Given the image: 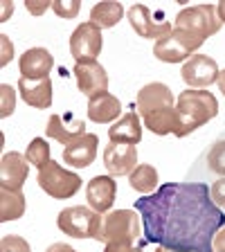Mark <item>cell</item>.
I'll return each instance as SVG.
<instances>
[{"mask_svg":"<svg viewBox=\"0 0 225 252\" xmlns=\"http://www.w3.org/2000/svg\"><path fill=\"white\" fill-rule=\"evenodd\" d=\"M144 241L178 252H214V236L225 214L203 183H164L156 194L135 200Z\"/></svg>","mask_w":225,"mask_h":252,"instance_id":"cell-1","label":"cell"},{"mask_svg":"<svg viewBox=\"0 0 225 252\" xmlns=\"http://www.w3.org/2000/svg\"><path fill=\"white\" fill-rule=\"evenodd\" d=\"M137 115L156 135H169L178 128V115H176V97L171 88L160 81L142 86L137 93Z\"/></svg>","mask_w":225,"mask_h":252,"instance_id":"cell-2","label":"cell"},{"mask_svg":"<svg viewBox=\"0 0 225 252\" xmlns=\"http://www.w3.org/2000/svg\"><path fill=\"white\" fill-rule=\"evenodd\" d=\"M176 115H178V128L173 135L187 137L196 128L205 126L219 115V99L210 90H194L187 88L176 99Z\"/></svg>","mask_w":225,"mask_h":252,"instance_id":"cell-3","label":"cell"},{"mask_svg":"<svg viewBox=\"0 0 225 252\" xmlns=\"http://www.w3.org/2000/svg\"><path fill=\"white\" fill-rule=\"evenodd\" d=\"M140 212L135 210H115L104 216L97 241L101 243H126L135 246L140 239Z\"/></svg>","mask_w":225,"mask_h":252,"instance_id":"cell-4","label":"cell"},{"mask_svg":"<svg viewBox=\"0 0 225 252\" xmlns=\"http://www.w3.org/2000/svg\"><path fill=\"white\" fill-rule=\"evenodd\" d=\"M104 223V214L95 212L86 205H74L59 212L57 225L63 234L74 236V239H97Z\"/></svg>","mask_w":225,"mask_h":252,"instance_id":"cell-5","label":"cell"},{"mask_svg":"<svg viewBox=\"0 0 225 252\" xmlns=\"http://www.w3.org/2000/svg\"><path fill=\"white\" fill-rule=\"evenodd\" d=\"M203 43H205V38H200L198 34H192V32H187V30L173 27L171 34H167L164 38L156 41V45H153V57L164 63H185L192 59V54H194Z\"/></svg>","mask_w":225,"mask_h":252,"instance_id":"cell-6","label":"cell"},{"mask_svg":"<svg viewBox=\"0 0 225 252\" xmlns=\"http://www.w3.org/2000/svg\"><path fill=\"white\" fill-rule=\"evenodd\" d=\"M36 183H38V187H41L45 194L52 196V198L68 200L81 189V183H84V180H81L79 173L70 171V169H63L59 162L50 160V162L38 171Z\"/></svg>","mask_w":225,"mask_h":252,"instance_id":"cell-7","label":"cell"},{"mask_svg":"<svg viewBox=\"0 0 225 252\" xmlns=\"http://www.w3.org/2000/svg\"><path fill=\"white\" fill-rule=\"evenodd\" d=\"M221 18L219 11H216V5H194V7H185V9L178 11L176 16V27L178 30H187L192 34H198L200 38H207L212 34L221 30Z\"/></svg>","mask_w":225,"mask_h":252,"instance_id":"cell-8","label":"cell"},{"mask_svg":"<svg viewBox=\"0 0 225 252\" xmlns=\"http://www.w3.org/2000/svg\"><path fill=\"white\" fill-rule=\"evenodd\" d=\"M104 47V38H101V27L95 23H81L70 36V54L74 57L77 63H88L97 61Z\"/></svg>","mask_w":225,"mask_h":252,"instance_id":"cell-9","label":"cell"},{"mask_svg":"<svg viewBox=\"0 0 225 252\" xmlns=\"http://www.w3.org/2000/svg\"><path fill=\"white\" fill-rule=\"evenodd\" d=\"M219 74H221L219 63L212 57H207V54H194L189 61L183 63V70H180L183 81L194 90H205L207 86L216 84Z\"/></svg>","mask_w":225,"mask_h":252,"instance_id":"cell-10","label":"cell"},{"mask_svg":"<svg viewBox=\"0 0 225 252\" xmlns=\"http://www.w3.org/2000/svg\"><path fill=\"white\" fill-rule=\"evenodd\" d=\"M72 74L77 79L79 90L93 99L95 94L108 93V72L99 61H88V63H74Z\"/></svg>","mask_w":225,"mask_h":252,"instance_id":"cell-11","label":"cell"},{"mask_svg":"<svg viewBox=\"0 0 225 252\" xmlns=\"http://www.w3.org/2000/svg\"><path fill=\"white\" fill-rule=\"evenodd\" d=\"M104 167L108 171V176H113V178L131 176L133 169L137 167V149L133 144L108 142L104 147Z\"/></svg>","mask_w":225,"mask_h":252,"instance_id":"cell-12","label":"cell"},{"mask_svg":"<svg viewBox=\"0 0 225 252\" xmlns=\"http://www.w3.org/2000/svg\"><path fill=\"white\" fill-rule=\"evenodd\" d=\"M126 16H129V23H131V27L135 30V34L140 38H156V41H160V38H164L167 34L173 32L171 23L153 21V14L147 5H133L131 9L126 11Z\"/></svg>","mask_w":225,"mask_h":252,"instance_id":"cell-13","label":"cell"},{"mask_svg":"<svg viewBox=\"0 0 225 252\" xmlns=\"http://www.w3.org/2000/svg\"><path fill=\"white\" fill-rule=\"evenodd\" d=\"M117 196V183L113 176H95L88 185H86V198H88V207L95 212H108L115 203Z\"/></svg>","mask_w":225,"mask_h":252,"instance_id":"cell-14","label":"cell"},{"mask_svg":"<svg viewBox=\"0 0 225 252\" xmlns=\"http://www.w3.org/2000/svg\"><path fill=\"white\" fill-rule=\"evenodd\" d=\"M27 173H30V162L23 153H5L2 162H0V187L21 191L27 180Z\"/></svg>","mask_w":225,"mask_h":252,"instance_id":"cell-15","label":"cell"},{"mask_svg":"<svg viewBox=\"0 0 225 252\" xmlns=\"http://www.w3.org/2000/svg\"><path fill=\"white\" fill-rule=\"evenodd\" d=\"M45 133H47V137L61 142L63 147H70V144H74L77 140H81V137L86 135V122L77 120V117H72V115H68V117L50 115Z\"/></svg>","mask_w":225,"mask_h":252,"instance_id":"cell-16","label":"cell"},{"mask_svg":"<svg viewBox=\"0 0 225 252\" xmlns=\"http://www.w3.org/2000/svg\"><path fill=\"white\" fill-rule=\"evenodd\" d=\"M18 93H21L23 101L32 108H38V110H45L52 106V81L50 77L45 79H25L21 77L18 79Z\"/></svg>","mask_w":225,"mask_h":252,"instance_id":"cell-17","label":"cell"},{"mask_svg":"<svg viewBox=\"0 0 225 252\" xmlns=\"http://www.w3.org/2000/svg\"><path fill=\"white\" fill-rule=\"evenodd\" d=\"M18 68H21V77L25 79H45L54 68V57L45 47H30L18 59Z\"/></svg>","mask_w":225,"mask_h":252,"instance_id":"cell-18","label":"cell"},{"mask_svg":"<svg viewBox=\"0 0 225 252\" xmlns=\"http://www.w3.org/2000/svg\"><path fill=\"white\" fill-rule=\"evenodd\" d=\"M97 147H99V137L95 133H86L81 140H77L74 144L63 149V160L70 164V167L84 169L90 167L97 158Z\"/></svg>","mask_w":225,"mask_h":252,"instance_id":"cell-19","label":"cell"},{"mask_svg":"<svg viewBox=\"0 0 225 252\" xmlns=\"http://www.w3.org/2000/svg\"><path fill=\"white\" fill-rule=\"evenodd\" d=\"M108 137L115 144H140L142 142V124L140 115L135 110H129L122 120H117L115 124L108 128Z\"/></svg>","mask_w":225,"mask_h":252,"instance_id":"cell-20","label":"cell"},{"mask_svg":"<svg viewBox=\"0 0 225 252\" xmlns=\"http://www.w3.org/2000/svg\"><path fill=\"white\" fill-rule=\"evenodd\" d=\"M122 115V104L115 94L101 93L88 101V120L95 124H108Z\"/></svg>","mask_w":225,"mask_h":252,"instance_id":"cell-21","label":"cell"},{"mask_svg":"<svg viewBox=\"0 0 225 252\" xmlns=\"http://www.w3.org/2000/svg\"><path fill=\"white\" fill-rule=\"evenodd\" d=\"M25 214V196L23 191L0 187V220H18Z\"/></svg>","mask_w":225,"mask_h":252,"instance_id":"cell-22","label":"cell"},{"mask_svg":"<svg viewBox=\"0 0 225 252\" xmlns=\"http://www.w3.org/2000/svg\"><path fill=\"white\" fill-rule=\"evenodd\" d=\"M124 16V7L115 0H108V2H97V5L90 9V23H95L101 30H108V27H115Z\"/></svg>","mask_w":225,"mask_h":252,"instance_id":"cell-23","label":"cell"},{"mask_svg":"<svg viewBox=\"0 0 225 252\" xmlns=\"http://www.w3.org/2000/svg\"><path fill=\"white\" fill-rule=\"evenodd\" d=\"M129 183H131V187L135 189V191H140V194L144 196H151L158 191V187H160V178H158V171L153 164H137L135 169H133V173L129 176Z\"/></svg>","mask_w":225,"mask_h":252,"instance_id":"cell-24","label":"cell"},{"mask_svg":"<svg viewBox=\"0 0 225 252\" xmlns=\"http://www.w3.org/2000/svg\"><path fill=\"white\" fill-rule=\"evenodd\" d=\"M25 158H27V162L34 164V167L41 171V169L52 160V158H50V144H47L43 137H34L25 149Z\"/></svg>","mask_w":225,"mask_h":252,"instance_id":"cell-25","label":"cell"},{"mask_svg":"<svg viewBox=\"0 0 225 252\" xmlns=\"http://www.w3.org/2000/svg\"><path fill=\"white\" fill-rule=\"evenodd\" d=\"M207 164L214 173H219L221 178H225V140H219L207 153Z\"/></svg>","mask_w":225,"mask_h":252,"instance_id":"cell-26","label":"cell"},{"mask_svg":"<svg viewBox=\"0 0 225 252\" xmlns=\"http://www.w3.org/2000/svg\"><path fill=\"white\" fill-rule=\"evenodd\" d=\"M14 110H16V93H14V86L2 84V86H0V115H2V117H9Z\"/></svg>","mask_w":225,"mask_h":252,"instance_id":"cell-27","label":"cell"},{"mask_svg":"<svg viewBox=\"0 0 225 252\" xmlns=\"http://www.w3.org/2000/svg\"><path fill=\"white\" fill-rule=\"evenodd\" d=\"M52 9L59 18H77L81 2L79 0H52Z\"/></svg>","mask_w":225,"mask_h":252,"instance_id":"cell-28","label":"cell"},{"mask_svg":"<svg viewBox=\"0 0 225 252\" xmlns=\"http://www.w3.org/2000/svg\"><path fill=\"white\" fill-rule=\"evenodd\" d=\"M0 252H32L30 243L18 234H5L0 241Z\"/></svg>","mask_w":225,"mask_h":252,"instance_id":"cell-29","label":"cell"},{"mask_svg":"<svg viewBox=\"0 0 225 252\" xmlns=\"http://www.w3.org/2000/svg\"><path fill=\"white\" fill-rule=\"evenodd\" d=\"M210 194H212V200H214L216 207L225 210V178H219L216 183H212Z\"/></svg>","mask_w":225,"mask_h":252,"instance_id":"cell-30","label":"cell"},{"mask_svg":"<svg viewBox=\"0 0 225 252\" xmlns=\"http://www.w3.org/2000/svg\"><path fill=\"white\" fill-rule=\"evenodd\" d=\"M0 45H2V59H0V63H2V65H7V63L14 59V43L9 41V36H7V34H0Z\"/></svg>","mask_w":225,"mask_h":252,"instance_id":"cell-31","label":"cell"},{"mask_svg":"<svg viewBox=\"0 0 225 252\" xmlns=\"http://www.w3.org/2000/svg\"><path fill=\"white\" fill-rule=\"evenodd\" d=\"M47 7H52V2H50V0H27V2H25V9L30 11L32 16H41Z\"/></svg>","mask_w":225,"mask_h":252,"instance_id":"cell-32","label":"cell"},{"mask_svg":"<svg viewBox=\"0 0 225 252\" xmlns=\"http://www.w3.org/2000/svg\"><path fill=\"white\" fill-rule=\"evenodd\" d=\"M104 252H144V246H126V243H106Z\"/></svg>","mask_w":225,"mask_h":252,"instance_id":"cell-33","label":"cell"},{"mask_svg":"<svg viewBox=\"0 0 225 252\" xmlns=\"http://www.w3.org/2000/svg\"><path fill=\"white\" fill-rule=\"evenodd\" d=\"M214 252H225V225L214 236Z\"/></svg>","mask_w":225,"mask_h":252,"instance_id":"cell-34","label":"cell"},{"mask_svg":"<svg viewBox=\"0 0 225 252\" xmlns=\"http://www.w3.org/2000/svg\"><path fill=\"white\" fill-rule=\"evenodd\" d=\"M216 11H219V18H221V23H225V0H221L219 5H216Z\"/></svg>","mask_w":225,"mask_h":252,"instance_id":"cell-35","label":"cell"},{"mask_svg":"<svg viewBox=\"0 0 225 252\" xmlns=\"http://www.w3.org/2000/svg\"><path fill=\"white\" fill-rule=\"evenodd\" d=\"M216 84H219V90H221V93L225 94V70H221V74H219V81H216Z\"/></svg>","mask_w":225,"mask_h":252,"instance_id":"cell-36","label":"cell"},{"mask_svg":"<svg viewBox=\"0 0 225 252\" xmlns=\"http://www.w3.org/2000/svg\"><path fill=\"white\" fill-rule=\"evenodd\" d=\"M9 11H11V2H5V11H2V21L9 18Z\"/></svg>","mask_w":225,"mask_h":252,"instance_id":"cell-37","label":"cell"},{"mask_svg":"<svg viewBox=\"0 0 225 252\" xmlns=\"http://www.w3.org/2000/svg\"><path fill=\"white\" fill-rule=\"evenodd\" d=\"M156 252H178V250H171V248H164V246H158Z\"/></svg>","mask_w":225,"mask_h":252,"instance_id":"cell-38","label":"cell"},{"mask_svg":"<svg viewBox=\"0 0 225 252\" xmlns=\"http://www.w3.org/2000/svg\"><path fill=\"white\" fill-rule=\"evenodd\" d=\"M74 252H77V250H74Z\"/></svg>","mask_w":225,"mask_h":252,"instance_id":"cell-39","label":"cell"}]
</instances>
